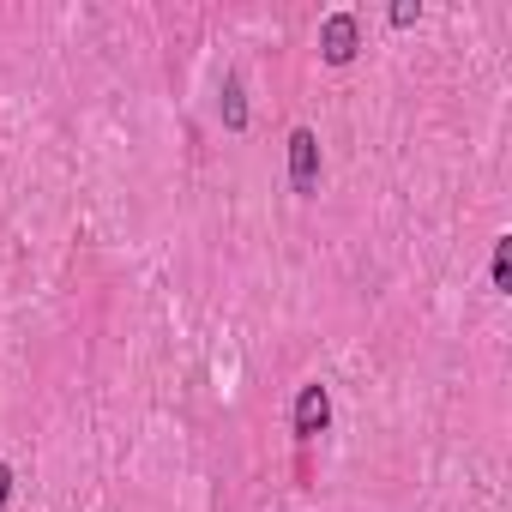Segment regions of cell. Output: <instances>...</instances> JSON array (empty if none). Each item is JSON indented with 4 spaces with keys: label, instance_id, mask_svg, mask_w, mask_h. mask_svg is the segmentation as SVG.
Masks as SVG:
<instances>
[{
    "label": "cell",
    "instance_id": "277c9868",
    "mask_svg": "<svg viewBox=\"0 0 512 512\" xmlns=\"http://www.w3.org/2000/svg\"><path fill=\"white\" fill-rule=\"evenodd\" d=\"M223 121H229V127H235V133H241V127H247V103H241V79H235V73H229V79H223Z\"/></svg>",
    "mask_w": 512,
    "mask_h": 512
},
{
    "label": "cell",
    "instance_id": "5b68a950",
    "mask_svg": "<svg viewBox=\"0 0 512 512\" xmlns=\"http://www.w3.org/2000/svg\"><path fill=\"white\" fill-rule=\"evenodd\" d=\"M512 284V241H494V290Z\"/></svg>",
    "mask_w": 512,
    "mask_h": 512
},
{
    "label": "cell",
    "instance_id": "6da1fadb",
    "mask_svg": "<svg viewBox=\"0 0 512 512\" xmlns=\"http://www.w3.org/2000/svg\"><path fill=\"white\" fill-rule=\"evenodd\" d=\"M356 49H362V19H356V13H332V19L320 25V55H326L332 67H350Z\"/></svg>",
    "mask_w": 512,
    "mask_h": 512
},
{
    "label": "cell",
    "instance_id": "3957f363",
    "mask_svg": "<svg viewBox=\"0 0 512 512\" xmlns=\"http://www.w3.org/2000/svg\"><path fill=\"white\" fill-rule=\"evenodd\" d=\"M326 422H332V392L320 386V380H308L302 386V398H296V440L308 446V440H320L326 434Z\"/></svg>",
    "mask_w": 512,
    "mask_h": 512
},
{
    "label": "cell",
    "instance_id": "7a4b0ae2",
    "mask_svg": "<svg viewBox=\"0 0 512 512\" xmlns=\"http://www.w3.org/2000/svg\"><path fill=\"white\" fill-rule=\"evenodd\" d=\"M320 169H326V163H320V139H314L308 127H296V133H290V187H296L302 199L320 193Z\"/></svg>",
    "mask_w": 512,
    "mask_h": 512
},
{
    "label": "cell",
    "instance_id": "8992f818",
    "mask_svg": "<svg viewBox=\"0 0 512 512\" xmlns=\"http://www.w3.org/2000/svg\"><path fill=\"white\" fill-rule=\"evenodd\" d=\"M7 500H13V464H0V512H7Z\"/></svg>",
    "mask_w": 512,
    "mask_h": 512
}]
</instances>
